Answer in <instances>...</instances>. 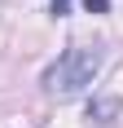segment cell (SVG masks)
Wrapping results in <instances>:
<instances>
[{
	"instance_id": "obj_1",
	"label": "cell",
	"mask_w": 123,
	"mask_h": 128,
	"mask_svg": "<svg viewBox=\"0 0 123 128\" xmlns=\"http://www.w3.org/2000/svg\"><path fill=\"white\" fill-rule=\"evenodd\" d=\"M97 71H101V49H66L44 71V88L57 97H70V93H84L97 80Z\"/></svg>"
},
{
	"instance_id": "obj_3",
	"label": "cell",
	"mask_w": 123,
	"mask_h": 128,
	"mask_svg": "<svg viewBox=\"0 0 123 128\" xmlns=\"http://www.w3.org/2000/svg\"><path fill=\"white\" fill-rule=\"evenodd\" d=\"M70 13V0H53V18H66Z\"/></svg>"
},
{
	"instance_id": "obj_2",
	"label": "cell",
	"mask_w": 123,
	"mask_h": 128,
	"mask_svg": "<svg viewBox=\"0 0 123 128\" xmlns=\"http://www.w3.org/2000/svg\"><path fill=\"white\" fill-rule=\"evenodd\" d=\"M84 9H88V13H106V9H110V0H84Z\"/></svg>"
}]
</instances>
